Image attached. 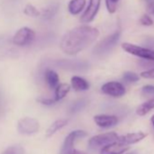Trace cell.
<instances>
[{
	"label": "cell",
	"instance_id": "18",
	"mask_svg": "<svg viewBox=\"0 0 154 154\" xmlns=\"http://www.w3.org/2000/svg\"><path fill=\"white\" fill-rule=\"evenodd\" d=\"M71 86L68 84H60L54 90V100L56 102L63 99L70 92Z\"/></svg>",
	"mask_w": 154,
	"mask_h": 154
},
{
	"label": "cell",
	"instance_id": "34",
	"mask_svg": "<svg viewBox=\"0 0 154 154\" xmlns=\"http://www.w3.org/2000/svg\"><path fill=\"white\" fill-rule=\"evenodd\" d=\"M143 1H146L147 3H149V2H150V1H153V0H143Z\"/></svg>",
	"mask_w": 154,
	"mask_h": 154
},
{
	"label": "cell",
	"instance_id": "27",
	"mask_svg": "<svg viewBox=\"0 0 154 154\" xmlns=\"http://www.w3.org/2000/svg\"><path fill=\"white\" fill-rule=\"evenodd\" d=\"M36 101L41 103V104H44V105H46V106H50V105H53L56 103V101L54 100V98H47V97H38L36 99Z\"/></svg>",
	"mask_w": 154,
	"mask_h": 154
},
{
	"label": "cell",
	"instance_id": "21",
	"mask_svg": "<svg viewBox=\"0 0 154 154\" xmlns=\"http://www.w3.org/2000/svg\"><path fill=\"white\" fill-rule=\"evenodd\" d=\"M88 102L86 99H80V100H77L75 101L69 108V112L71 114H74L79 112L80 111H82L83 109H85L87 105Z\"/></svg>",
	"mask_w": 154,
	"mask_h": 154
},
{
	"label": "cell",
	"instance_id": "17",
	"mask_svg": "<svg viewBox=\"0 0 154 154\" xmlns=\"http://www.w3.org/2000/svg\"><path fill=\"white\" fill-rule=\"evenodd\" d=\"M67 123H68V120H65V119H60V120H57V121L54 122L46 131V137L53 136L59 130H61L62 128L66 126Z\"/></svg>",
	"mask_w": 154,
	"mask_h": 154
},
{
	"label": "cell",
	"instance_id": "23",
	"mask_svg": "<svg viewBox=\"0 0 154 154\" xmlns=\"http://www.w3.org/2000/svg\"><path fill=\"white\" fill-rule=\"evenodd\" d=\"M2 154H25V149L20 145H13L6 149Z\"/></svg>",
	"mask_w": 154,
	"mask_h": 154
},
{
	"label": "cell",
	"instance_id": "2",
	"mask_svg": "<svg viewBox=\"0 0 154 154\" xmlns=\"http://www.w3.org/2000/svg\"><path fill=\"white\" fill-rule=\"evenodd\" d=\"M121 37V31L116 30L110 35L106 36L101 42H99L94 48V54L99 57L107 55L117 45Z\"/></svg>",
	"mask_w": 154,
	"mask_h": 154
},
{
	"label": "cell",
	"instance_id": "9",
	"mask_svg": "<svg viewBox=\"0 0 154 154\" xmlns=\"http://www.w3.org/2000/svg\"><path fill=\"white\" fill-rule=\"evenodd\" d=\"M102 0H89V3L83 15L81 16V22L85 24H88L94 21L95 17L97 16L100 7H101Z\"/></svg>",
	"mask_w": 154,
	"mask_h": 154
},
{
	"label": "cell",
	"instance_id": "26",
	"mask_svg": "<svg viewBox=\"0 0 154 154\" xmlns=\"http://www.w3.org/2000/svg\"><path fill=\"white\" fill-rule=\"evenodd\" d=\"M140 24L144 26H150L154 24L151 17L148 14H144L143 16H141V17L140 18Z\"/></svg>",
	"mask_w": 154,
	"mask_h": 154
},
{
	"label": "cell",
	"instance_id": "19",
	"mask_svg": "<svg viewBox=\"0 0 154 154\" xmlns=\"http://www.w3.org/2000/svg\"><path fill=\"white\" fill-rule=\"evenodd\" d=\"M58 8H59V7H58L57 4H52V5L48 6L47 8H45L41 12V17L45 20H51L56 15V13L58 11Z\"/></svg>",
	"mask_w": 154,
	"mask_h": 154
},
{
	"label": "cell",
	"instance_id": "15",
	"mask_svg": "<svg viewBox=\"0 0 154 154\" xmlns=\"http://www.w3.org/2000/svg\"><path fill=\"white\" fill-rule=\"evenodd\" d=\"M71 85L72 87L73 88L74 91L77 92H83V91H87L90 87L89 83L84 79L83 77L74 75L71 78Z\"/></svg>",
	"mask_w": 154,
	"mask_h": 154
},
{
	"label": "cell",
	"instance_id": "28",
	"mask_svg": "<svg viewBox=\"0 0 154 154\" xmlns=\"http://www.w3.org/2000/svg\"><path fill=\"white\" fill-rule=\"evenodd\" d=\"M140 76L146 79H154V68L142 72L140 73Z\"/></svg>",
	"mask_w": 154,
	"mask_h": 154
},
{
	"label": "cell",
	"instance_id": "33",
	"mask_svg": "<svg viewBox=\"0 0 154 154\" xmlns=\"http://www.w3.org/2000/svg\"><path fill=\"white\" fill-rule=\"evenodd\" d=\"M112 1H113L114 3H116V4H118V3H119V1H120V0H112Z\"/></svg>",
	"mask_w": 154,
	"mask_h": 154
},
{
	"label": "cell",
	"instance_id": "16",
	"mask_svg": "<svg viewBox=\"0 0 154 154\" xmlns=\"http://www.w3.org/2000/svg\"><path fill=\"white\" fill-rule=\"evenodd\" d=\"M45 80L47 84V85L49 86L50 89H56V87L60 85L59 84V76L58 74L51 70V69H47L45 72Z\"/></svg>",
	"mask_w": 154,
	"mask_h": 154
},
{
	"label": "cell",
	"instance_id": "8",
	"mask_svg": "<svg viewBox=\"0 0 154 154\" xmlns=\"http://www.w3.org/2000/svg\"><path fill=\"white\" fill-rule=\"evenodd\" d=\"M85 136H87L86 131H82V130H76V131H73L70 132L66 136V138H65V140H64V141L63 143L60 154H66L69 151H71L72 149H74L73 148L74 142L78 139H82V138H84Z\"/></svg>",
	"mask_w": 154,
	"mask_h": 154
},
{
	"label": "cell",
	"instance_id": "6",
	"mask_svg": "<svg viewBox=\"0 0 154 154\" xmlns=\"http://www.w3.org/2000/svg\"><path fill=\"white\" fill-rule=\"evenodd\" d=\"M35 37V33L33 29L29 27H22L17 30L13 36L12 42L17 46H26L33 43Z\"/></svg>",
	"mask_w": 154,
	"mask_h": 154
},
{
	"label": "cell",
	"instance_id": "20",
	"mask_svg": "<svg viewBox=\"0 0 154 154\" xmlns=\"http://www.w3.org/2000/svg\"><path fill=\"white\" fill-rule=\"evenodd\" d=\"M152 109H154V98L149 99L147 102L143 103L142 104H140L138 108H137V114H139L140 116H143L146 113H148L149 112H150Z\"/></svg>",
	"mask_w": 154,
	"mask_h": 154
},
{
	"label": "cell",
	"instance_id": "32",
	"mask_svg": "<svg viewBox=\"0 0 154 154\" xmlns=\"http://www.w3.org/2000/svg\"><path fill=\"white\" fill-rule=\"evenodd\" d=\"M126 154H138L137 152H135V151H132V152H130V153H126Z\"/></svg>",
	"mask_w": 154,
	"mask_h": 154
},
{
	"label": "cell",
	"instance_id": "25",
	"mask_svg": "<svg viewBox=\"0 0 154 154\" xmlns=\"http://www.w3.org/2000/svg\"><path fill=\"white\" fill-rule=\"evenodd\" d=\"M141 95L146 98H154V85H145L141 89Z\"/></svg>",
	"mask_w": 154,
	"mask_h": 154
},
{
	"label": "cell",
	"instance_id": "3",
	"mask_svg": "<svg viewBox=\"0 0 154 154\" xmlns=\"http://www.w3.org/2000/svg\"><path fill=\"white\" fill-rule=\"evenodd\" d=\"M52 63L57 68L71 72H85L90 67L86 61L76 59H59L53 61Z\"/></svg>",
	"mask_w": 154,
	"mask_h": 154
},
{
	"label": "cell",
	"instance_id": "24",
	"mask_svg": "<svg viewBox=\"0 0 154 154\" xmlns=\"http://www.w3.org/2000/svg\"><path fill=\"white\" fill-rule=\"evenodd\" d=\"M122 79L125 83H128V84L136 83L137 81H139V75L132 72H125L123 73Z\"/></svg>",
	"mask_w": 154,
	"mask_h": 154
},
{
	"label": "cell",
	"instance_id": "31",
	"mask_svg": "<svg viewBox=\"0 0 154 154\" xmlns=\"http://www.w3.org/2000/svg\"><path fill=\"white\" fill-rule=\"evenodd\" d=\"M150 122H151V124H152V126H153V128H154V114H153L152 117L150 118Z\"/></svg>",
	"mask_w": 154,
	"mask_h": 154
},
{
	"label": "cell",
	"instance_id": "13",
	"mask_svg": "<svg viewBox=\"0 0 154 154\" xmlns=\"http://www.w3.org/2000/svg\"><path fill=\"white\" fill-rule=\"evenodd\" d=\"M146 137V134L142 131H138V132H132V133H128L122 136H120L118 139V141L122 142L126 145L129 144H134L137 143L140 140H142Z\"/></svg>",
	"mask_w": 154,
	"mask_h": 154
},
{
	"label": "cell",
	"instance_id": "14",
	"mask_svg": "<svg viewBox=\"0 0 154 154\" xmlns=\"http://www.w3.org/2000/svg\"><path fill=\"white\" fill-rule=\"evenodd\" d=\"M86 6V0H70L68 3V12L72 16H77L84 11Z\"/></svg>",
	"mask_w": 154,
	"mask_h": 154
},
{
	"label": "cell",
	"instance_id": "12",
	"mask_svg": "<svg viewBox=\"0 0 154 154\" xmlns=\"http://www.w3.org/2000/svg\"><path fill=\"white\" fill-rule=\"evenodd\" d=\"M129 149L130 147L128 145L117 140L103 147L101 149L100 154H122L126 152Z\"/></svg>",
	"mask_w": 154,
	"mask_h": 154
},
{
	"label": "cell",
	"instance_id": "11",
	"mask_svg": "<svg viewBox=\"0 0 154 154\" xmlns=\"http://www.w3.org/2000/svg\"><path fill=\"white\" fill-rule=\"evenodd\" d=\"M94 122L101 128L108 129L115 126L118 123V118L114 115H107V114H99L94 117Z\"/></svg>",
	"mask_w": 154,
	"mask_h": 154
},
{
	"label": "cell",
	"instance_id": "30",
	"mask_svg": "<svg viewBox=\"0 0 154 154\" xmlns=\"http://www.w3.org/2000/svg\"><path fill=\"white\" fill-rule=\"evenodd\" d=\"M66 154H85V153L83 152V151H80V150H78V149H72L71 151H69V152L66 153Z\"/></svg>",
	"mask_w": 154,
	"mask_h": 154
},
{
	"label": "cell",
	"instance_id": "5",
	"mask_svg": "<svg viewBox=\"0 0 154 154\" xmlns=\"http://www.w3.org/2000/svg\"><path fill=\"white\" fill-rule=\"evenodd\" d=\"M122 48L128 54L140 57L144 60L154 62V51L151 49L141 47V46H139V45H133L131 43L122 44Z\"/></svg>",
	"mask_w": 154,
	"mask_h": 154
},
{
	"label": "cell",
	"instance_id": "29",
	"mask_svg": "<svg viewBox=\"0 0 154 154\" xmlns=\"http://www.w3.org/2000/svg\"><path fill=\"white\" fill-rule=\"evenodd\" d=\"M146 11H147L148 15L154 16V0H153V1H150V2L147 3Z\"/></svg>",
	"mask_w": 154,
	"mask_h": 154
},
{
	"label": "cell",
	"instance_id": "10",
	"mask_svg": "<svg viewBox=\"0 0 154 154\" xmlns=\"http://www.w3.org/2000/svg\"><path fill=\"white\" fill-rule=\"evenodd\" d=\"M102 92L112 97L120 98L125 94L126 90L123 85L119 82H109L102 86Z\"/></svg>",
	"mask_w": 154,
	"mask_h": 154
},
{
	"label": "cell",
	"instance_id": "22",
	"mask_svg": "<svg viewBox=\"0 0 154 154\" xmlns=\"http://www.w3.org/2000/svg\"><path fill=\"white\" fill-rule=\"evenodd\" d=\"M24 13L28 16V17H40L41 16V12L33 5L31 4H27L25 8H24Z\"/></svg>",
	"mask_w": 154,
	"mask_h": 154
},
{
	"label": "cell",
	"instance_id": "1",
	"mask_svg": "<svg viewBox=\"0 0 154 154\" xmlns=\"http://www.w3.org/2000/svg\"><path fill=\"white\" fill-rule=\"evenodd\" d=\"M99 35V30L90 26L73 27L62 37L60 48L66 54L75 55L94 43Z\"/></svg>",
	"mask_w": 154,
	"mask_h": 154
},
{
	"label": "cell",
	"instance_id": "4",
	"mask_svg": "<svg viewBox=\"0 0 154 154\" xmlns=\"http://www.w3.org/2000/svg\"><path fill=\"white\" fill-rule=\"evenodd\" d=\"M119 136L115 132H106L94 136L89 140L88 146L90 149H97L101 147H105L108 144L117 141Z\"/></svg>",
	"mask_w": 154,
	"mask_h": 154
},
{
	"label": "cell",
	"instance_id": "7",
	"mask_svg": "<svg viewBox=\"0 0 154 154\" xmlns=\"http://www.w3.org/2000/svg\"><path fill=\"white\" fill-rule=\"evenodd\" d=\"M40 124L38 121L32 117H25L18 121L17 131L21 134L32 135L39 131Z\"/></svg>",
	"mask_w": 154,
	"mask_h": 154
}]
</instances>
